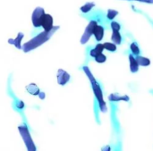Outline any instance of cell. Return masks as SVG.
<instances>
[{
    "label": "cell",
    "instance_id": "1",
    "mask_svg": "<svg viewBox=\"0 0 153 151\" xmlns=\"http://www.w3.org/2000/svg\"><path fill=\"white\" fill-rule=\"evenodd\" d=\"M58 29H59V26H55L54 29H53L51 31H48V32L43 31V32L39 33L38 36L34 37V38H31L30 41H28V42H26L25 44H23V46H22V50H23L25 53H27V52H29V51L33 50L34 48H37L38 47H39V46H41L42 44H44L45 42H47V41L52 37V35L56 32V30H58Z\"/></svg>",
    "mask_w": 153,
    "mask_h": 151
},
{
    "label": "cell",
    "instance_id": "2",
    "mask_svg": "<svg viewBox=\"0 0 153 151\" xmlns=\"http://www.w3.org/2000/svg\"><path fill=\"white\" fill-rule=\"evenodd\" d=\"M82 69H83L84 73H85L86 75L88 76V78H89V80H90V81H91V87H92L94 95H95V97H96V98H97V100H98V102H99L100 110H101L103 113L107 112V110H108L107 105H106V102H105V100H104V98H103L102 90H101V89H100L99 83L96 81L95 78L93 77V75H92V73H91V71H90V69H89L88 66H83Z\"/></svg>",
    "mask_w": 153,
    "mask_h": 151
},
{
    "label": "cell",
    "instance_id": "3",
    "mask_svg": "<svg viewBox=\"0 0 153 151\" xmlns=\"http://www.w3.org/2000/svg\"><path fill=\"white\" fill-rule=\"evenodd\" d=\"M18 129H19V132H20L22 138L23 139V141L27 147L28 151H36V147L32 141V139L30 135V132H29L26 125H21V126H19Z\"/></svg>",
    "mask_w": 153,
    "mask_h": 151
},
{
    "label": "cell",
    "instance_id": "4",
    "mask_svg": "<svg viewBox=\"0 0 153 151\" xmlns=\"http://www.w3.org/2000/svg\"><path fill=\"white\" fill-rule=\"evenodd\" d=\"M97 26H98V24H97L96 21H91L89 22V24L87 25V27H86V29L84 30V33H83V35H82V37L81 38V43L82 44H86L89 41L90 38L94 33V30H95V28Z\"/></svg>",
    "mask_w": 153,
    "mask_h": 151
},
{
    "label": "cell",
    "instance_id": "5",
    "mask_svg": "<svg viewBox=\"0 0 153 151\" xmlns=\"http://www.w3.org/2000/svg\"><path fill=\"white\" fill-rule=\"evenodd\" d=\"M45 11L43 8L41 7H37L33 13H32V16H31V21H32V24L34 27L39 28L41 27V21H42V18L45 15Z\"/></svg>",
    "mask_w": 153,
    "mask_h": 151
},
{
    "label": "cell",
    "instance_id": "6",
    "mask_svg": "<svg viewBox=\"0 0 153 151\" xmlns=\"http://www.w3.org/2000/svg\"><path fill=\"white\" fill-rule=\"evenodd\" d=\"M41 27H43L44 31H51L54 29V25H53V17L48 14L46 13L43 18H42V21H41Z\"/></svg>",
    "mask_w": 153,
    "mask_h": 151
},
{
    "label": "cell",
    "instance_id": "7",
    "mask_svg": "<svg viewBox=\"0 0 153 151\" xmlns=\"http://www.w3.org/2000/svg\"><path fill=\"white\" fill-rule=\"evenodd\" d=\"M70 80V75L69 73H67L65 71L59 69L58 73H57V82L60 85H65Z\"/></svg>",
    "mask_w": 153,
    "mask_h": 151
},
{
    "label": "cell",
    "instance_id": "8",
    "mask_svg": "<svg viewBox=\"0 0 153 151\" xmlns=\"http://www.w3.org/2000/svg\"><path fill=\"white\" fill-rule=\"evenodd\" d=\"M129 63H130V70L132 73H137L139 70V64L136 58L134 57L133 55H129Z\"/></svg>",
    "mask_w": 153,
    "mask_h": 151
},
{
    "label": "cell",
    "instance_id": "9",
    "mask_svg": "<svg viewBox=\"0 0 153 151\" xmlns=\"http://www.w3.org/2000/svg\"><path fill=\"white\" fill-rule=\"evenodd\" d=\"M93 35L97 41H101L104 37V28L100 25H98L94 30Z\"/></svg>",
    "mask_w": 153,
    "mask_h": 151
},
{
    "label": "cell",
    "instance_id": "10",
    "mask_svg": "<svg viewBox=\"0 0 153 151\" xmlns=\"http://www.w3.org/2000/svg\"><path fill=\"white\" fill-rule=\"evenodd\" d=\"M22 38H23V33L19 32V33H18V35H17V37H16L14 39L10 38V39L8 40V42H9L10 44L14 45L17 48L21 49V48H22V47L21 46V41H22Z\"/></svg>",
    "mask_w": 153,
    "mask_h": 151
},
{
    "label": "cell",
    "instance_id": "11",
    "mask_svg": "<svg viewBox=\"0 0 153 151\" xmlns=\"http://www.w3.org/2000/svg\"><path fill=\"white\" fill-rule=\"evenodd\" d=\"M105 49V47H104V44H101V43H100V44H98L93 49H91V52H90V55H91V56H92V57H96L97 56H99L100 54H101L102 53V51Z\"/></svg>",
    "mask_w": 153,
    "mask_h": 151
},
{
    "label": "cell",
    "instance_id": "12",
    "mask_svg": "<svg viewBox=\"0 0 153 151\" xmlns=\"http://www.w3.org/2000/svg\"><path fill=\"white\" fill-rule=\"evenodd\" d=\"M108 99L110 101H129V97L128 96H119L117 94H111L108 97Z\"/></svg>",
    "mask_w": 153,
    "mask_h": 151
},
{
    "label": "cell",
    "instance_id": "13",
    "mask_svg": "<svg viewBox=\"0 0 153 151\" xmlns=\"http://www.w3.org/2000/svg\"><path fill=\"white\" fill-rule=\"evenodd\" d=\"M26 89H27V90H28L30 94H32V95H37V96H39V93H40V91H39V88H38V87H37V85H36V84H34V83L30 84L29 86H27V87H26Z\"/></svg>",
    "mask_w": 153,
    "mask_h": 151
},
{
    "label": "cell",
    "instance_id": "14",
    "mask_svg": "<svg viewBox=\"0 0 153 151\" xmlns=\"http://www.w3.org/2000/svg\"><path fill=\"white\" fill-rule=\"evenodd\" d=\"M136 60L139 64V65H142V66H148L151 64V60L146 58V57H143V56H136Z\"/></svg>",
    "mask_w": 153,
    "mask_h": 151
},
{
    "label": "cell",
    "instance_id": "15",
    "mask_svg": "<svg viewBox=\"0 0 153 151\" xmlns=\"http://www.w3.org/2000/svg\"><path fill=\"white\" fill-rule=\"evenodd\" d=\"M111 39H112L114 44L119 45L121 43V40H122V38H121V35H120L119 31H113L112 36H111Z\"/></svg>",
    "mask_w": 153,
    "mask_h": 151
},
{
    "label": "cell",
    "instance_id": "16",
    "mask_svg": "<svg viewBox=\"0 0 153 151\" xmlns=\"http://www.w3.org/2000/svg\"><path fill=\"white\" fill-rule=\"evenodd\" d=\"M94 6H95V4H94V3H92V2H89V3H86L84 5H82V6L81 7V11H82V13H86L90 12V11H91Z\"/></svg>",
    "mask_w": 153,
    "mask_h": 151
},
{
    "label": "cell",
    "instance_id": "17",
    "mask_svg": "<svg viewBox=\"0 0 153 151\" xmlns=\"http://www.w3.org/2000/svg\"><path fill=\"white\" fill-rule=\"evenodd\" d=\"M104 47H105V49H107L108 51H110V52H115L117 50L116 44L111 43V42H106V43H104Z\"/></svg>",
    "mask_w": 153,
    "mask_h": 151
},
{
    "label": "cell",
    "instance_id": "18",
    "mask_svg": "<svg viewBox=\"0 0 153 151\" xmlns=\"http://www.w3.org/2000/svg\"><path fill=\"white\" fill-rule=\"evenodd\" d=\"M130 48H131V51H132L133 55H134L136 56H138L140 55V48H139V47H138V45L136 43H134V42L132 43L131 46H130Z\"/></svg>",
    "mask_w": 153,
    "mask_h": 151
},
{
    "label": "cell",
    "instance_id": "19",
    "mask_svg": "<svg viewBox=\"0 0 153 151\" xmlns=\"http://www.w3.org/2000/svg\"><path fill=\"white\" fill-rule=\"evenodd\" d=\"M118 14V12L117 10H114V9H109L108 11V14H107V17L108 19L109 20H113L117 15Z\"/></svg>",
    "mask_w": 153,
    "mask_h": 151
},
{
    "label": "cell",
    "instance_id": "20",
    "mask_svg": "<svg viewBox=\"0 0 153 151\" xmlns=\"http://www.w3.org/2000/svg\"><path fill=\"white\" fill-rule=\"evenodd\" d=\"M106 60H107V57H106V56L103 55L102 53L100 54L99 56H97L95 57V61H96L97 63H100V64H102V63L106 62Z\"/></svg>",
    "mask_w": 153,
    "mask_h": 151
},
{
    "label": "cell",
    "instance_id": "21",
    "mask_svg": "<svg viewBox=\"0 0 153 151\" xmlns=\"http://www.w3.org/2000/svg\"><path fill=\"white\" fill-rule=\"evenodd\" d=\"M110 26H111V29H112L113 31H119L120 29H121L120 24L118 22H117V21H112Z\"/></svg>",
    "mask_w": 153,
    "mask_h": 151
},
{
    "label": "cell",
    "instance_id": "22",
    "mask_svg": "<svg viewBox=\"0 0 153 151\" xmlns=\"http://www.w3.org/2000/svg\"><path fill=\"white\" fill-rule=\"evenodd\" d=\"M16 107H18V108H20V109H22V108L24 107L23 102L21 101V100H18V101L16 102Z\"/></svg>",
    "mask_w": 153,
    "mask_h": 151
},
{
    "label": "cell",
    "instance_id": "23",
    "mask_svg": "<svg viewBox=\"0 0 153 151\" xmlns=\"http://www.w3.org/2000/svg\"><path fill=\"white\" fill-rule=\"evenodd\" d=\"M139 2H143V3H147V4H153V0H136Z\"/></svg>",
    "mask_w": 153,
    "mask_h": 151
},
{
    "label": "cell",
    "instance_id": "24",
    "mask_svg": "<svg viewBox=\"0 0 153 151\" xmlns=\"http://www.w3.org/2000/svg\"><path fill=\"white\" fill-rule=\"evenodd\" d=\"M102 151H110V147L109 146H105L104 148H102Z\"/></svg>",
    "mask_w": 153,
    "mask_h": 151
},
{
    "label": "cell",
    "instance_id": "25",
    "mask_svg": "<svg viewBox=\"0 0 153 151\" xmlns=\"http://www.w3.org/2000/svg\"><path fill=\"white\" fill-rule=\"evenodd\" d=\"M39 96V98H40L41 99H44V98H45V94H44V93H42V92H40Z\"/></svg>",
    "mask_w": 153,
    "mask_h": 151
}]
</instances>
